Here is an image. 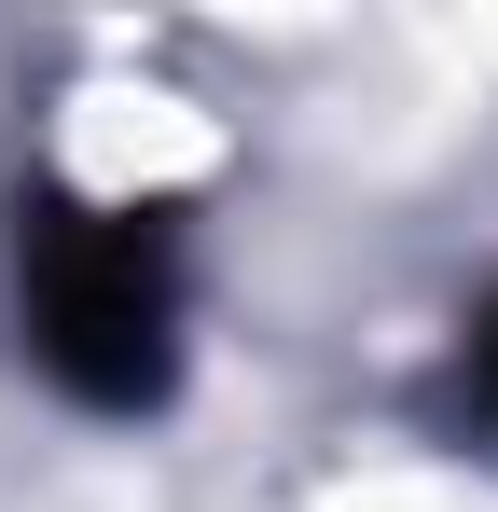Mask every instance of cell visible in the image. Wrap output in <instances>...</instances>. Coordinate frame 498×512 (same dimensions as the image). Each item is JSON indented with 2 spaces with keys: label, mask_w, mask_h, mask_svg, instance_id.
Returning <instances> with one entry per match:
<instances>
[{
  "label": "cell",
  "mask_w": 498,
  "mask_h": 512,
  "mask_svg": "<svg viewBox=\"0 0 498 512\" xmlns=\"http://www.w3.org/2000/svg\"><path fill=\"white\" fill-rule=\"evenodd\" d=\"M471 374H485V416H498V305H485V333H471Z\"/></svg>",
  "instance_id": "cell-2"
},
{
  "label": "cell",
  "mask_w": 498,
  "mask_h": 512,
  "mask_svg": "<svg viewBox=\"0 0 498 512\" xmlns=\"http://www.w3.org/2000/svg\"><path fill=\"white\" fill-rule=\"evenodd\" d=\"M14 346L83 416H153L180 388V250L153 208L28 194L14 208Z\"/></svg>",
  "instance_id": "cell-1"
}]
</instances>
